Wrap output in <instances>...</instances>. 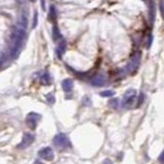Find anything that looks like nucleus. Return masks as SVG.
Masks as SVG:
<instances>
[{
  "instance_id": "1",
  "label": "nucleus",
  "mask_w": 164,
  "mask_h": 164,
  "mask_svg": "<svg viewBox=\"0 0 164 164\" xmlns=\"http://www.w3.org/2000/svg\"><path fill=\"white\" fill-rule=\"evenodd\" d=\"M53 143L59 149H68L71 147V142L66 133H58L53 140Z\"/></svg>"
},
{
  "instance_id": "2",
  "label": "nucleus",
  "mask_w": 164,
  "mask_h": 164,
  "mask_svg": "<svg viewBox=\"0 0 164 164\" xmlns=\"http://www.w3.org/2000/svg\"><path fill=\"white\" fill-rule=\"evenodd\" d=\"M40 119H41L40 114L36 113V112H31L26 117V123H27V125L31 129H35Z\"/></svg>"
},
{
  "instance_id": "3",
  "label": "nucleus",
  "mask_w": 164,
  "mask_h": 164,
  "mask_svg": "<svg viewBox=\"0 0 164 164\" xmlns=\"http://www.w3.org/2000/svg\"><path fill=\"white\" fill-rule=\"evenodd\" d=\"M38 156L45 161H53L55 159V153H53V150L50 147H44V148L39 150Z\"/></svg>"
},
{
  "instance_id": "4",
  "label": "nucleus",
  "mask_w": 164,
  "mask_h": 164,
  "mask_svg": "<svg viewBox=\"0 0 164 164\" xmlns=\"http://www.w3.org/2000/svg\"><path fill=\"white\" fill-rule=\"evenodd\" d=\"M135 89H128L125 92L123 96V107L124 108H130L131 105L135 103Z\"/></svg>"
},
{
  "instance_id": "5",
  "label": "nucleus",
  "mask_w": 164,
  "mask_h": 164,
  "mask_svg": "<svg viewBox=\"0 0 164 164\" xmlns=\"http://www.w3.org/2000/svg\"><path fill=\"white\" fill-rule=\"evenodd\" d=\"M35 141V135L33 133H30V132H26L24 133L23 135V139H22V142L19 144L18 148L19 149H26L28 147H30L32 144L34 143Z\"/></svg>"
},
{
  "instance_id": "6",
  "label": "nucleus",
  "mask_w": 164,
  "mask_h": 164,
  "mask_svg": "<svg viewBox=\"0 0 164 164\" xmlns=\"http://www.w3.org/2000/svg\"><path fill=\"white\" fill-rule=\"evenodd\" d=\"M90 83L94 86H102L105 84V77L103 75H99V76H96L91 79Z\"/></svg>"
},
{
  "instance_id": "7",
  "label": "nucleus",
  "mask_w": 164,
  "mask_h": 164,
  "mask_svg": "<svg viewBox=\"0 0 164 164\" xmlns=\"http://www.w3.org/2000/svg\"><path fill=\"white\" fill-rule=\"evenodd\" d=\"M62 87L66 92L71 91L73 88V81L71 80V79H65L62 83Z\"/></svg>"
},
{
  "instance_id": "8",
  "label": "nucleus",
  "mask_w": 164,
  "mask_h": 164,
  "mask_svg": "<svg viewBox=\"0 0 164 164\" xmlns=\"http://www.w3.org/2000/svg\"><path fill=\"white\" fill-rule=\"evenodd\" d=\"M41 83L44 84V85H47V84H50L51 83V79L50 76H49L47 73H45L42 77H41Z\"/></svg>"
},
{
  "instance_id": "9",
  "label": "nucleus",
  "mask_w": 164,
  "mask_h": 164,
  "mask_svg": "<svg viewBox=\"0 0 164 164\" xmlns=\"http://www.w3.org/2000/svg\"><path fill=\"white\" fill-rule=\"evenodd\" d=\"M101 96H104V98H110V96H114V91H112V90H106V91L101 92Z\"/></svg>"
},
{
  "instance_id": "10",
  "label": "nucleus",
  "mask_w": 164,
  "mask_h": 164,
  "mask_svg": "<svg viewBox=\"0 0 164 164\" xmlns=\"http://www.w3.org/2000/svg\"><path fill=\"white\" fill-rule=\"evenodd\" d=\"M46 100H47V102H48L49 104H55V96H53V94H47V96H46Z\"/></svg>"
},
{
  "instance_id": "11",
  "label": "nucleus",
  "mask_w": 164,
  "mask_h": 164,
  "mask_svg": "<svg viewBox=\"0 0 164 164\" xmlns=\"http://www.w3.org/2000/svg\"><path fill=\"white\" fill-rule=\"evenodd\" d=\"M109 105H110V107H112L113 109H116V108L118 107V100H117V99H115V100L110 101Z\"/></svg>"
},
{
  "instance_id": "12",
  "label": "nucleus",
  "mask_w": 164,
  "mask_h": 164,
  "mask_svg": "<svg viewBox=\"0 0 164 164\" xmlns=\"http://www.w3.org/2000/svg\"><path fill=\"white\" fill-rule=\"evenodd\" d=\"M64 50H65V46H64V44L60 45V46L58 47L57 53H58V55H59V57H62V55H63V53H64Z\"/></svg>"
},
{
  "instance_id": "13",
  "label": "nucleus",
  "mask_w": 164,
  "mask_h": 164,
  "mask_svg": "<svg viewBox=\"0 0 164 164\" xmlns=\"http://www.w3.org/2000/svg\"><path fill=\"white\" fill-rule=\"evenodd\" d=\"M83 104L85 106H89L90 104H91V100H90L88 96H85V98L83 99Z\"/></svg>"
},
{
  "instance_id": "14",
  "label": "nucleus",
  "mask_w": 164,
  "mask_h": 164,
  "mask_svg": "<svg viewBox=\"0 0 164 164\" xmlns=\"http://www.w3.org/2000/svg\"><path fill=\"white\" fill-rule=\"evenodd\" d=\"M158 161L160 162L161 164H164V150L161 152V154H160V156L158 157Z\"/></svg>"
},
{
  "instance_id": "15",
  "label": "nucleus",
  "mask_w": 164,
  "mask_h": 164,
  "mask_svg": "<svg viewBox=\"0 0 164 164\" xmlns=\"http://www.w3.org/2000/svg\"><path fill=\"white\" fill-rule=\"evenodd\" d=\"M103 164H113V162H112L110 159H105V160H104V162H103Z\"/></svg>"
},
{
  "instance_id": "16",
  "label": "nucleus",
  "mask_w": 164,
  "mask_h": 164,
  "mask_svg": "<svg viewBox=\"0 0 164 164\" xmlns=\"http://www.w3.org/2000/svg\"><path fill=\"white\" fill-rule=\"evenodd\" d=\"M143 101H144V94H141V99H139V105H142Z\"/></svg>"
},
{
  "instance_id": "17",
  "label": "nucleus",
  "mask_w": 164,
  "mask_h": 164,
  "mask_svg": "<svg viewBox=\"0 0 164 164\" xmlns=\"http://www.w3.org/2000/svg\"><path fill=\"white\" fill-rule=\"evenodd\" d=\"M161 9H162V14H163V18H164V1H162V3H161Z\"/></svg>"
}]
</instances>
